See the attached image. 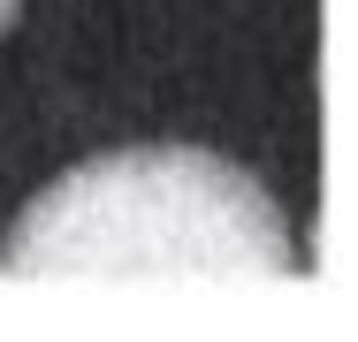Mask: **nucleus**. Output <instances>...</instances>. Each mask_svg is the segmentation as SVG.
Segmentation results:
<instances>
[{
    "label": "nucleus",
    "instance_id": "obj_1",
    "mask_svg": "<svg viewBox=\"0 0 358 342\" xmlns=\"http://www.w3.org/2000/svg\"><path fill=\"white\" fill-rule=\"evenodd\" d=\"M0 274H297V236L236 160L199 144H130L54 175L23 205L0 236Z\"/></svg>",
    "mask_w": 358,
    "mask_h": 342
},
{
    "label": "nucleus",
    "instance_id": "obj_2",
    "mask_svg": "<svg viewBox=\"0 0 358 342\" xmlns=\"http://www.w3.org/2000/svg\"><path fill=\"white\" fill-rule=\"evenodd\" d=\"M15 15H23V0H0V31H8V23H15Z\"/></svg>",
    "mask_w": 358,
    "mask_h": 342
}]
</instances>
